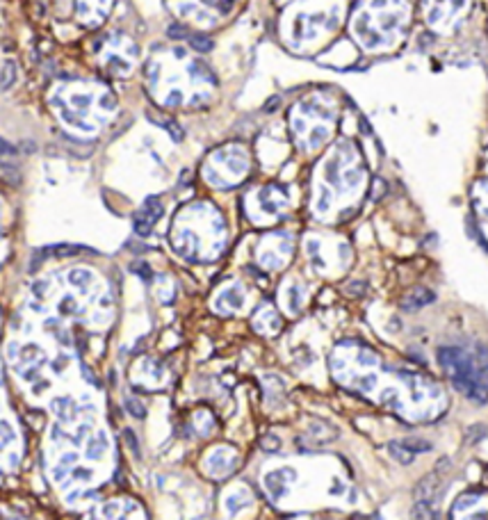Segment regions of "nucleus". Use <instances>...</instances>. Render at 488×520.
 I'll use <instances>...</instances> for the list:
<instances>
[{
    "label": "nucleus",
    "mask_w": 488,
    "mask_h": 520,
    "mask_svg": "<svg viewBox=\"0 0 488 520\" xmlns=\"http://www.w3.org/2000/svg\"><path fill=\"white\" fill-rule=\"evenodd\" d=\"M438 361L445 368V372L449 374L452 383L456 386V390H461L465 397L475 399V402L484 404L488 399V388L482 383L479 374L472 368V361L465 351L456 347H440L438 349Z\"/></svg>",
    "instance_id": "1"
},
{
    "label": "nucleus",
    "mask_w": 488,
    "mask_h": 520,
    "mask_svg": "<svg viewBox=\"0 0 488 520\" xmlns=\"http://www.w3.org/2000/svg\"><path fill=\"white\" fill-rule=\"evenodd\" d=\"M162 217V205H160L158 198H146L144 205L135 212V233L137 235H148L153 231V226L158 224V219Z\"/></svg>",
    "instance_id": "2"
},
{
    "label": "nucleus",
    "mask_w": 488,
    "mask_h": 520,
    "mask_svg": "<svg viewBox=\"0 0 488 520\" xmlns=\"http://www.w3.org/2000/svg\"><path fill=\"white\" fill-rule=\"evenodd\" d=\"M434 301V292H429V290L420 288L415 290V292H411L406 299H404V308L406 310H415V308H422V306H427V303Z\"/></svg>",
    "instance_id": "3"
},
{
    "label": "nucleus",
    "mask_w": 488,
    "mask_h": 520,
    "mask_svg": "<svg viewBox=\"0 0 488 520\" xmlns=\"http://www.w3.org/2000/svg\"><path fill=\"white\" fill-rule=\"evenodd\" d=\"M14 80H16V64L9 59L0 69V89H9L14 85Z\"/></svg>",
    "instance_id": "4"
},
{
    "label": "nucleus",
    "mask_w": 488,
    "mask_h": 520,
    "mask_svg": "<svg viewBox=\"0 0 488 520\" xmlns=\"http://www.w3.org/2000/svg\"><path fill=\"white\" fill-rule=\"evenodd\" d=\"M390 454L395 456L399 463H404V466H409V463L413 461V452H411L404 443H390Z\"/></svg>",
    "instance_id": "5"
},
{
    "label": "nucleus",
    "mask_w": 488,
    "mask_h": 520,
    "mask_svg": "<svg viewBox=\"0 0 488 520\" xmlns=\"http://www.w3.org/2000/svg\"><path fill=\"white\" fill-rule=\"evenodd\" d=\"M413 516H415V520H436L434 509L429 507L427 502H417V507L413 509Z\"/></svg>",
    "instance_id": "6"
},
{
    "label": "nucleus",
    "mask_w": 488,
    "mask_h": 520,
    "mask_svg": "<svg viewBox=\"0 0 488 520\" xmlns=\"http://www.w3.org/2000/svg\"><path fill=\"white\" fill-rule=\"evenodd\" d=\"M190 44H192L194 50H198V53H205V50H210V48H212V39H208L205 34H194V37L190 39Z\"/></svg>",
    "instance_id": "7"
},
{
    "label": "nucleus",
    "mask_w": 488,
    "mask_h": 520,
    "mask_svg": "<svg viewBox=\"0 0 488 520\" xmlns=\"http://www.w3.org/2000/svg\"><path fill=\"white\" fill-rule=\"evenodd\" d=\"M404 445H409L411 452H429V447H431L427 441H406Z\"/></svg>",
    "instance_id": "8"
},
{
    "label": "nucleus",
    "mask_w": 488,
    "mask_h": 520,
    "mask_svg": "<svg viewBox=\"0 0 488 520\" xmlns=\"http://www.w3.org/2000/svg\"><path fill=\"white\" fill-rule=\"evenodd\" d=\"M5 153H14V149L7 144L5 139H0V155H5Z\"/></svg>",
    "instance_id": "9"
},
{
    "label": "nucleus",
    "mask_w": 488,
    "mask_h": 520,
    "mask_svg": "<svg viewBox=\"0 0 488 520\" xmlns=\"http://www.w3.org/2000/svg\"><path fill=\"white\" fill-rule=\"evenodd\" d=\"M169 34H171V37H176V39H178V37H183V30H180L178 25H171V27H169Z\"/></svg>",
    "instance_id": "10"
},
{
    "label": "nucleus",
    "mask_w": 488,
    "mask_h": 520,
    "mask_svg": "<svg viewBox=\"0 0 488 520\" xmlns=\"http://www.w3.org/2000/svg\"><path fill=\"white\" fill-rule=\"evenodd\" d=\"M479 379H482V383L484 386H488V368H484V372L479 374Z\"/></svg>",
    "instance_id": "11"
}]
</instances>
